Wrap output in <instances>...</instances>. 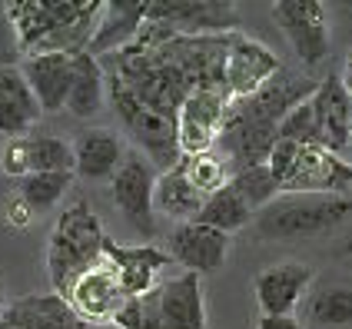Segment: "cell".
Masks as SVG:
<instances>
[{
  "instance_id": "5b68a950",
  "label": "cell",
  "mask_w": 352,
  "mask_h": 329,
  "mask_svg": "<svg viewBox=\"0 0 352 329\" xmlns=\"http://www.w3.org/2000/svg\"><path fill=\"white\" fill-rule=\"evenodd\" d=\"M270 17L283 30L286 43L293 47L302 74H313L329 60L333 40H329V14H326L322 3H313V0H279V3H273Z\"/></svg>"
},
{
  "instance_id": "7a4b0ae2",
  "label": "cell",
  "mask_w": 352,
  "mask_h": 329,
  "mask_svg": "<svg viewBox=\"0 0 352 329\" xmlns=\"http://www.w3.org/2000/svg\"><path fill=\"white\" fill-rule=\"evenodd\" d=\"M103 236L107 230L100 226V216L94 213L87 196H77L57 213L50 243H47V276H50V286L57 296L80 270H87L90 263H97L103 256L100 253Z\"/></svg>"
},
{
  "instance_id": "8992f818",
  "label": "cell",
  "mask_w": 352,
  "mask_h": 329,
  "mask_svg": "<svg viewBox=\"0 0 352 329\" xmlns=\"http://www.w3.org/2000/svg\"><path fill=\"white\" fill-rule=\"evenodd\" d=\"M157 167L146 160V156L126 147V156L120 163V170L110 180V196H113V206L120 210V216L143 236V240H153L160 233L157 226V213H153V190H157Z\"/></svg>"
},
{
  "instance_id": "f1b7e54d",
  "label": "cell",
  "mask_w": 352,
  "mask_h": 329,
  "mask_svg": "<svg viewBox=\"0 0 352 329\" xmlns=\"http://www.w3.org/2000/svg\"><path fill=\"white\" fill-rule=\"evenodd\" d=\"M70 183H74V173H30L20 180L17 196L34 213H50L70 190Z\"/></svg>"
},
{
  "instance_id": "9c48e42d",
  "label": "cell",
  "mask_w": 352,
  "mask_h": 329,
  "mask_svg": "<svg viewBox=\"0 0 352 329\" xmlns=\"http://www.w3.org/2000/svg\"><path fill=\"white\" fill-rule=\"evenodd\" d=\"M3 10H7V23H10L17 50L34 54L54 30L77 23L90 10V3H77V0H30L27 3V0H17V3H7Z\"/></svg>"
},
{
  "instance_id": "484cf974",
  "label": "cell",
  "mask_w": 352,
  "mask_h": 329,
  "mask_svg": "<svg viewBox=\"0 0 352 329\" xmlns=\"http://www.w3.org/2000/svg\"><path fill=\"white\" fill-rule=\"evenodd\" d=\"M196 223H206V226H213V230L233 236L236 230H243V226L253 223V210H250V206L239 200V193L226 183L223 190H216V193L203 203V210H199V216H196Z\"/></svg>"
},
{
  "instance_id": "2e32d148",
  "label": "cell",
  "mask_w": 352,
  "mask_h": 329,
  "mask_svg": "<svg viewBox=\"0 0 352 329\" xmlns=\"http://www.w3.org/2000/svg\"><path fill=\"white\" fill-rule=\"evenodd\" d=\"M313 283L316 273L309 263H296V259L276 263L253 279L256 303H259L263 316H296L306 293L313 290Z\"/></svg>"
},
{
  "instance_id": "f35d334b",
  "label": "cell",
  "mask_w": 352,
  "mask_h": 329,
  "mask_svg": "<svg viewBox=\"0 0 352 329\" xmlns=\"http://www.w3.org/2000/svg\"><path fill=\"white\" fill-rule=\"evenodd\" d=\"M0 329H3V326H0Z\"/></svg>"
},
{
  "instance_id": "f546056e",
  "label": "cell",
  "mask_w": 352,
  "mask_h": 329,
  "mask_svg": "<svg viewBox=\"0 0 352 329\" xmlns=\"http://www.w3.org/2000/svg\"><path fill=\"white\" fill-rule=\"evenodd\" d=\"M230 187H233L236 193H239V200H243V203L253 210V216L259 213L266 203H273L276 196L283 193L266 163H259V167H250V170H239V173H233V176H230Z\"/></svg>"
},
{
  "instance_id": "1f68e13d",
  "label": "cell",
  "mask_w": 352,
  "mask_h": 329,
  "mask_svg": "<svg viewBox=\"0 0 352 329\" xmlns=\"http://www.w3.org/2000/svg\"><path fill=\"white\" fill-rule=\"evenodd\" d=\"M113 326L117 329H163L160 323V310H157V296L146 293L137 299H126L120 312L113 316Z\"/></svg>"
},
{
  "instance_id": "e575fe53",
  "label": "cell",
  "mask_w": 352,
  "mask_h": 329,
  "mask_svg": "<svg viewBox=\"0 0 352 329\" xmlns=\"http://www.w3.org/2000/svg\"><path fill=\"white\" fill-rule=\"evenodd\" d=\"M256 329H302L299 316H259Z\"/></svg>"
},
{
  "instance_id": "ffe728a7",
  "label": "cell",
  "mask_w": 352,
  "mask_h": 329,
  "mask_svg": "<svg viewBox=\"0 0 352 329\" xmlns=\"http://www.w3.org/2000/svg\"><path fill=\"white\" fill-rule=\"evenodd\" d=\"M30 94L37 97L40 114H57L67 103L74 80V54H30L20 63Z\"/></svg>"
},
{
  "instance_id": "52a82bcc",
  "label": "cell",
  "mask_w": 352,
  "mask_h": 329,
  "mask_svg": "<svg viewBox=\"0 0 352 329\" xmlns=\"http://www.w3.org/2000/svg\"><path fill=\"white\" fill-rule=\"evenodd\" d=\"M60 299L77 312L87 326H103L113 323L120 306L126 303V296L120 290L117 270L107 256H100L97 263H90L87 270H80L60 293Z\"/></svg>"
},
{
  "instance_id": "7402d4cb",
  "label": "cell",
  "mask_w": 352,
  "mask_h": 329,
  "mask_svg": "<svg viewBox=\"0 0 352 329\" xmlns=\"http://www.w3.org/2000/svg\"><path fill=\"white\" fill-rule=\"evenodd\" d=\"M3 329H94L70 310L57 293H43V296H23L17 303H10L3 319Z\"/></svg>"
},
{
  "instance_id": "8d00e7d4",
  "label": "cell",
  "mask_w": 352,
  "mask_h": 329,
  "mask_svg": "<svg viewBox=\"0 0 352 329\" xmlns=\"http://www.w3.org/2000/svg\"><path fill=\"white\" fill-rule=\"evenodd\" d=\"M7 286H3V276H0V319H3V312H7Z\"/></svg>"
},
{
  "instance_id": "8fae6325",
  "label": "cell",
  "mask_w": 352,
  "mask_h": 329,
  "mask_svg": "<svg viewBox=\"0 0 352 329\" xmlns=\"http://www.w3.org/2000/svg\"><path fill=\"white\" fill-rule=\"evenodd\" d=\"M0 173L17 180L30 173H74V150L54 134L27 130L20 136H7L0 150Z\"/></svg>"
},
{
  "instance_id": "44dd1931",
  "label": "cell",
  "mask_w": 352,
  "mask_h": 329,
  "mask_svg": "<svg viewBox=\"0 0 352 329\" xmlns=\"http://www.w3.org/2000/svg\"><path fill=\"white\" fill-rule=\"evenodd\" d=\"M146 3H150V0H146ZM146 3H133V0L103 3V7H100V17H97V27H94V37L87 43V54H90V57H107V54L123 50V47L140 34V27H143V20H146Z\"/></svg>"
},
{
  "instance_id": "4316f807",
  "label": "cell",
  "mask_w": 352,
  "mask_h": 329,
  "mask_svg": "<svg viewBox=\"0 0 352 329\" xmlns=\"http://www.w3.org/2000/svg\"><path fill=\"white\" fill-rule=\"evenodd\" d=\"M179 170L186 176V183H190L203 200H210L216 190H223V187L230 183V167H226V160L216 153V150L179 156Z\"/></svg>"
},
{
  "instance_id": "74e56055",
  "label": "cell",
  "mask_w": 352,
  "mask_h": 329,
  "mask_svg": "<svg viewBox=\"0 0 352 329\" xmlns=\"http://www.w3.org/2000/svg\"><path fill=\"white\" fill-rule=\"evenodd\" d=\"M0 150H3V136H0Z\"/></svg>"
},
{
  "instance_id": "e0dca14e",
  "label": "cell",
  "mask_w": 352,
  "mask_h": 329,
  "mask_svg": "<svg viewBox=\"0 0 352 329\" xmlns=\"http://www.w3.org/2000/svg\"><path fill=\"white\" fill-rule=\"evenodd\" d=\"M157 310L163 329H210L206 323V303H203V279L196 273H176L160 279Z\"/></svg>"
},
{
  "instance_id": "d6986e66",
  "label": "cell",
  "mask_w": 352,
  "mask_h": 329,
  "mask_svg": "<svg viewBox=\"0 0 352 329\" xmlns=\"http://www.w3.org/2000/svg\"><path fill=\"white\" fill-rule=\"evenodd\" d=\"M316 114V127H319V147L329 153L342 156L346 153V140H349V123H352V100L342 87L339 74H326L319 80L316 94L309 97Z\"/></svg>"
},
{
  "instance_id": "d4e9b609",
  "label": "cell",
  "mask_w": 352,
  "mask_h": 329,
  "mask_svg": "<svg viewBox=\"0 0 352 329\" xmlns=\"http://www.w3.org/2000/svg\"><path fill=\"white\" fill-rule=\"evenodd\" d=\"M203 203H206V200L186 183L179 163H176L173 170H166V173L157 176V190H153V213L157 216L173 220L176 226H179V223H196Z\"/></svg>"
},
{
  "instance_id": "277c9868",
  "label": "cell",
  "mask_w": 352,
  "mask_h": 329,
  "mask_svg": "<svg viewBox=\"0 0 352 329\" xmlns=\"http://www.w3.org/2000/svg\"><path fill=\"white\" fill-rule=\"evenodd\" d=\"M107 100L117 110L120 127H123V134L130 136L133 150H140L157 167V173L173 170L179 163V156H183L179 153V143H176V120L146 110L140 100H133L123 87L110 83V80H107Z\"/></svg>"
},
{
  "instance_id": "6da1fadb",
  "label": "cell",
  "mask_w": 352,
  "mask_h": 329,
  "mask_svg": "<svg viewBox=\"0 0 352 329\" xmlns=\"http://www.w3.org/2000/svg\"><path fill=\"white\" fill-rule=\"evenodd\" d=\"M352 216V196L339 193H279L253 216L259 240H309L336 230Z\"/></svg>"
},
{
  "instance_id": "30bf717a",
  "label": "cell",
  "mask_w": 352,
  "mask_h": 329,
  "mask_svg": "<svg viewBox=\"0 0 352 329\" xmlns=\"http://www.w3.org/2000/svg\"><path fill=\"white\" fill-rule=\"evenodd\" d=\"M283 67V60L263 40L236 30L226 37V67H223V94L226 100H243L256 94L266 80Z\"/></svg>"
},
{
  "instance_id": "ac0fdd59",
  "label": "cell",
  "mask_w": 352,
  "mask_h": 329,
  "mask_svg": "<svg viewBox=\"0 0 352 329\" xmlns=\"http://www.w3.org/2000/svg\"><path fill=\"white\" fill-rule=\"evenodd\" d=\"M70 150H74V176L87 183H110L126 156V143L110 127H90L70 143Z\"/></svg>"
},
{
  "instance_id": "5bb4252c",
  "label": "cell",
  "mask_w": 352,
  "mask_h": 329,
  "mask_svg": "<svg viewBox=\"0 0 352 329\" xmlns=\"http://www.w3.org/2000/svg\"><path fill=\"white\" fill-rule=\"evenodd\" d=\"M146 20L170 27L176 37H216L243 27L236 3H146Z\"/></svg>"
},
{
  "instance_id": "7c38bea8",
  "label": "cell",
  "mask_w": 352,
  "mask_h": 329,
  "mask_svg": "<svg viewBox=\"0 0 352 329\" xmlns=\"http://www.w3.org/2000/svg\"><path fill=\"white\" fill-rule=\"evenodd\" d=\"M226 94L216 87H199L190 90V97L183 100V107L176 110V143L179 153H210L216 147V136L223 130V116H226Z\"/></svg>"
},
{
  "instance_id": "d590c367",
  "label": "cell",
  "mask_w": 352,
  "mask_h": 329,
  "mask_svg": "<svg viewBox=\"0 0 352 329\" xmlns=\"http://www.w3.org/2000/svg\"><path fill=\"white\" fill-rule=\"evenodd\" d=\"M339 80H342V87H346V94H349V100H352V50L346 54V63H342V74H339Z\"/></svg>"
},
{
  "instance_id": "9a60e30c",
  "label": "cell",
  "mask_w": 352,
  "mask_h": 329,
  "mask_svg": "<svg viewBox=\"0 0 352 329\" xmlns=\"http://www.w3.org/2000/svg\"><path fill=\"white\" fill-rule=\"evenodd\" d=\"M230 236L213 230L206 223H179L166 233V256L186 273H196L199 279L206 273L223 270L230 256Z\"/></svg>"
},
{
  "instance_id": "83f0119b",
  "label": "cell",
  "mask_w": 352,
  "mask_h": 329,
  "mask_svg": "<svg viewBox=\"0 0 352 329\" xmlns=\"http://www.w3.org/2000/svg\"><path fill=\"white\" fill-rule=\"evenodd\" d=\"M0 103L17 116L23 127H34L40 116H43L40 114L37 97L30 94V87H27V80L20 74V67H14V63H0Z\"/></svg>"
},
{
  "instance_id": "4dcf8cb0",
  "label": "cell",
  "mask_w": 352,
  "mask_h": 329,
  "mask_svg": "<svg viewBox=\"0 0 352 329\" xmlns=\"http://www.w3.org/2000/svg\"><path fill=\"white\" fill-rule=\"evenodd\" d=\"M276 136L279 140H289V143H299V147H319V127H316L313 103L306 100L296 110H289V114L279 120Z\"/></svg>"
},
{
  "instance_id": "cb8c5ba5",
  "label": "cell",
  "mask_w": 352,
  "mask_h": 329,
  "mask_svg": "<svg viewBox=\"0 0 352 329\" xmlns=\"http://www.w3.org/2000/svg\"><path fill=\"white\" fill-rule=\"evenodd\" d=\"M107 107V77L97 57H90L87 50L74 54V80H70V94L63 110L74 114L77 120H94Z\"/></svg>"
},
{
  "instance_id": "d6a6232c",
  "label": "cell",
  "mask_w": 352,
  "mask_h": 329,
  "mask_svg": "<svg viewBox=\"0 0 352 329\" xmlns=\"http://www.w3.org/2000/svg\"><path fill=\"white\" fill-rule=\"evenodd\" d=\"M3 216H7V223H10L14 230H27V226L37 220V213H34V210H30L17 193L7 196V203H3Z\"/></svg>"
},
{
  "instance_id": "603a6c76",
  "label": "cell",
  "mask_w": 352,
  "mask_h": 329,
  "mask_svg": "<svg viewBox=\"0 0 352 329\" xmlns=\"http://www.w3.org/2000/svg\"><path fill=\"white\" fill-rule=\"evenodd\" d=\"M302 329H352V283L329 279L306 293L302 299Z\"/></svg>"
},
{
  "instance_id": "3957f363",
  "label": "cell",
  "mask_w": 352,
  "mask_h": 329,
  "mask_svg": "<svg viewBox=\"0 0 352 329\" xmlns=\"http://www.w3.org/2000/svg\"><path fill=\"white\" fill-rule=\"evenodd\" d=\"M266 167L283 193L349 196L352 190V167L342 156L329 153L322 147H299L289 140H276Z\"/></svg>"
},
{
  "instance_id": "836d02e7",
  "label": "cell",
  "mask_w": 352,
  "mask_h": 329,
  "mask_svg": "<svg viewBox=\"0 0 352 329\" xmlns=\"http://www.w3.org/2000/svg\"><path fill=\"white\" fill-rule=\"evenodd\" d=\"M27 130H30V127H23L17 116L0 103V136H20V134H27Z\"/></svg>"
},
{
  "instance_id": "4fadbf2b",
  "label": "cell",
  "mask_w": 352,
  "mask_h": 329,
  "mask_svg": "<svg viewBox=\"0 0 352 329\" xmlns=\"http://www.w3.org/2000/svg\"><path fill=\"white\" fill-rule=\"evenodd\" d=\"M100 253L113 263L120 290H123L126 299H137V296L153 293L160 283V273L166 270V266H173V259L166 256L163 246H153V243H117L110 233L103 236Z\"/></svg>"
},
{
  "instance_id": "ba28073f",
  "label": "cell",
  "mask_w": 352,
  "mask_h": 329,
  "mask_svg": "<svg viewBox=\"0 0 352 329\" xmlns=\"http://www.w3.org/2000/svg\"><path fill=\"white\" fill-rule=\"evenodd\" d=\"M319 80L309 77V74H296L289 67H279L273 77L266 80L256 94L243 100H230V114L243 116V120H253V123H266V127H279V120L296 110L299 103L316 94Z\"/></svg>"
}]
</instances>
